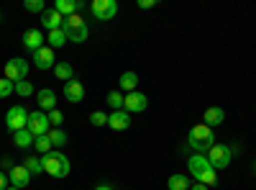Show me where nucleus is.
Wrapping results in <instances>:
<instances>
[{
  "label": "nucleus",
  "instance_id": "nucleus-14",
  "mask_svg": "<svg viewBox=\"0 0 256 190\" xmlns=\"http://www.w3.org/2000/svg\"><path fill=\"white\" fill-rule=\"evenodd\" d=\"M64 98H67L70 103H82L84 100V85H82L80 80L64 82Z\"/></svg>",
  "mask_w": 256,
  "mask_h": 190
},
{
  "label": "nucleus",
  "instance_id": "nucleus-11",
  "mask_svg": "<svg viewBox=\"0 0 256 190\" xmlns=\"http://www.w3.org/2000/svg\"><path fill=\"white\" fill-rule=\"evenodd\" d=\"M8 180H10V185H13V187H18V190H24V187H26V185L31 182V172L26 170L24 164H13V170H10Z\"/></svg>",
  "mask_w": 256,
  "mask_h": 190
},
{
  "label": "nucleus",
  "instance_id": "nucleus-17",
  "mask_svg": "<svg viewBox=\"0 0 256 190\" xmlns=\"http://www.w3.org/2000/svg\"><path fill=\"white\" fill-rule=\"evenodd\" d=\"M36 100H38V108H41V111H46V113L56 108V93H54L52 88L38 90V93H36Z\"/></svg>",
  "mask_w": 256,
  "mask_h": 190
},
{
  "label": "nucleus",
  "instance_id": "nucleus-21",
  "mask_svg": "<svg viewBox=\"0 0 256 190\" xmlns=\"http://www.w3.org/2000/svg\"><path fill=\"white\" fill-rule=\"evenodd\" d=\"M34 134L28 131V129H20V131H16L13 134V144L18 146V149H28V146H34Z\"/></svg>",
  "mask_w": 256,
  "mask_h": 190
},
{
  "label": "nucleus",
  "instance_id": "nucleus-18",
  "mask_svg": "<svg viewBox=\"0 0 256 190\" xmlns=\"http://www.w3.org/2000/svg\"><path fill=\"white\" fill-rule=\"evenodd\" d=\"M223 118H226V111L220 108V105H212V108H208L205 113H202V121H205V126H218V123H223Z\"/></svg>",
  "mask_w": 256,
  "mask_h": 190
},
{
  "label": "nucleus",
  "instance_id": "nucleus-5",
  "mask_svg": "<svg viewBox=\"0 0 256 190\" xmlns=\"http://www.w3.org/2000/svg\"><path fill=\"white\" fill-rule=\"evenodd\" d=\"M28 77V62L24 57H13L10 62H6V80L10 82H20Z\"/></svg>",
  "mask_w": 256,
  "mask_h": 190
},
{
  "label": "nucleus",
  "instance_id": "nucleus-33",
  "mask_svg": "<svg viewBox=\"0 0 256 190\" xmlns=\"http://www.w3.org/2000/svg\"><path fill=\"white\" fill-rule=\"evenodd\" d=\"M90 123H92V126H108V113L95 111V113L90 116Z\"/></svg>",
  "mask_w": 256,
  "mask_h": 190
},
{
  "label": "nucleus",
  "instance_id": "nucleus-7",
  "mask_svg": "<svg viewBox=\"0 0 256 190\" xmlns=\"http://www.w3.org/2000/svg\"><path fill=\"white\" fill-rule=\"evenodd\" d=\"M26 123H28V113H26V108H24V105H13V108L8 111V116H6L8 131L16 134V131H20V129H26Z\"/></svg>",
  "mask_w": 256,
  "mask_h": 190
},
{
  "label": "nucleus",
  "instance_id": "nucleus-26",
  "mask_svg": "<svg viewBox=\"0 0 256 190\" xmlns=\"http://www.w3.org/2000/svg\"><path fill=\"white\" fill-rule=\"evenodd\" d=\"M49 141H52V146H64L67 144V134H64L62 129H49Z\"/></svg>",
  "mask_w": 256,
  "mask_h": 190
},
{
  "label": "nucleus",
  "instance_id": "nucleus-28",
  "mask_svg": "<svg viewBox=\"0 0 256 190\" xmlns=\"http://www.w3.org/2000/svg\"><path fill=\"white\" fill-rule=\"evenodd\" d=\"M24 167H26V170H28L31 175H38V172H44V167H41V159H38V157H26Z\"/></svg>",
  "mask_w": 256,
  "mask_h": 190
},
{
  "label": "nucleus",
  "instance_id": "nucleus-29",
  "mask_svg": "<svg viewBox=\"0 0 256 190\" xmlns=\"http://www.w3.org/2000/svg\"><path fill=\"white\" fill-rule=\"evenodd\" d=\"M24 8L28 13H44L46 11V3H44V0H24Z\"/></svg>",
  "mask_w": 256,
  "mask_h": 190
},
{
  "label": "nucleus",
  "instance_id": "nucleus-12",
  "mask_svg": "<svg viewBox=\"0 0 256 190\" xmlns=\"http://www.w3.org/2000/svg\"><path fill=\"white\" fill-rule=\"evenodd\" d=\"M62 24H64V16L56 8H46L44 13H41V26H44L46 31H56V29H62Z\"/></svg>",
  "mask_w": 256,
  "mask_h": 190
},
{
  "label": "nucleus",
  "instance_id": "nucleus-8",
  "mask_svg": "<svg viewBox=\"0 0 256 190\" xmlns=\"http://www.w3.org/2000/svg\"><path fill=\"white\" fill-rule=\"evenodd\" d=\"M26 129L34 134V136H44L49 134L52 129V123H49V116L44 111H36V113H28V123H26Z\"/></svg>",
  "mask_w": 256,
  "mask_h": 190
},
{
  "label": "nucleus",
  "instance_id": "nucleus-3",
  "mask_svg": "<svg viewBox=\"0 0 256 190\" xmlns=\"http://www.w3.org/2000/svg\"><path fill=\"white\" fill-rule=\"evenodd\" d=\"M62 31L67 34V41H74V44H82V41H88V24L74 13L70 18H64V24H62Z\"/></svg>",
  "mask_w": 256,
  "mask_h": 190
},
{
  "label": "nucleus",
  "instance_id": "nucleus-39",
  "mask_svg": "<svg viewBox=\"0 0 256 190\" xmlns=\"http://www.w3.org/2000/svg\"><path fill=\"white\" fill-rule=\"evenodd\" d=\"M6 190H18V187H13V185H8V187H6Z\"/></svg>",
  "mask_w": 256,
  "mask_h": 190
},
{
  "label": "nucleus",
  "instance_id": "nucleus-22",
  "mask_svg": "<svg viewBox=\"0 0 256 190\" xmlns=\"http://www.w3.org/2000/svg\"><path fill=\"white\" fill-rule=\"evenodd\" d=\"M54 75H56L59 80H64V82L74 80V70H72L70 62H56V65H54Z\"/></svg>",
  "mask_w": 256,
  "mask_h": 190
},
{
  "label": "nucleus",
  "instance_id": "nucleus-20",
  "mask_svg": "<svg viewBox=\"0 0 256 190\" xmlns=\"http://www.w3.org/2000/svg\"><path fill=\"white\" fill-rule=\"evenodd\" d=\"M54 8H56L64 18H70V16H74V13L82 8V3H77V0H56Z\"/></svg>",
  "mask_w": 256,
  "mask_h": 190
},
{
  "label": "nucleus",
  "instance_id": "nucleus-9",
  "mask_svg": "<svg viewBox=\"0 0 256 190\" xmlns=\"http://www.w3.org/2000/svg\"><path fill=\"white\" fill-rule=\"evenodd\" d=\"M90 8H92V16L98 21H110L118 13V3H116V0H92Z\"/></svg>",
  "mask_w": 256,
  "mask_h": 190
},
{
  "label": "nucleus",
  "instance_id": "nucleus-1",
  "mask_svg": "<svg viewBox=\"0 0 256 190\" xmlns=\"http://www.w3.org/2000/svg\"><path fill=\"white\" fill-rule=\"evenodd\" d=\"M41 167H44V172L46 175H52V177H67L70 175V170H72V164H70V159L64 157L62 152H49V154H44L41 157Z\"/></svg>",
  "mask_w": 256,
  "mask_h": 190
},
{
  "label": "nucleus",
  "instance_id": "nucleus-27",
  "mask_svg": "<svg viewBox=\"0 0 256 190\" xmlns=\"http://www.w3.org/2000/svg\"><path fill=\"white\" fill-rule=\"evenodd\" d=\"M108 105L113 111H123V93L120 90H110L108 93Z\"/></svg>",
  "mask_w": 256,
  "mask_h": 190
},
{
  "label": "nucleus",
  "instance_id": "nucleus-36",
  "mask_svg": "<svg viewBox=\"0 0 256 190\" xmlns=\"http://www.w3.org/2000/svg\"><path fill=\"white\" fill-rule=\"evenodd\" d=\"M0 164H6V170H13V159L10 157H3V159H0Z\"/></svg>",
  "mask_w": 256,
  "mask_h": 190
},
{
  "label": "nucleus",
  "instance_id": "nucleus-16",
  "mask_svg": "<svg viewBox=\"0 0 256 190\" xmlns=\"http://www.w3.org/2000/svg\"><path fill=\"white\" fill-rule=\"evenodd\" d=\"M108 126L113 131H126L128 126H131V113H126V111H113L108 116Z\"/></svg>",
  "mask_w": 256,
  "mask_h": 190
},
{
  "label": "nucleus",
  "instance_id": "nucleus-2",
  "mask_svg": "<svg viewBox=\"0 0 256 190\" xmlns=\"http://www.w3.org/2000/svg\"><path fill=\"white\" fill-rule=\"evenodd\" d=\"M187 141H190V146L195 149L198 154L200 152H208L212 144H216V134H212V129L210 126H205V123H198V126H192L190 129V136H187Z\"/></svg>",
  "mask_w": 256,
  "mask_h": 190
},
{
  "label": "nucleus",
  "instance_id": "nucleus-25",
  "mask_svg": "<svg viewBox=\"0 0 256 190\" xmlns=\"http://www.w3.org/2000/svg\"><path fill=\"white\" fill-rule=\"evenodd\" d=\"M34 149H36L41 157L49 154V152H52V141H49V136H46V134H44V136H36V139H34Z\"/></svg>",
  "mask_w": 256,
  "mask_h": 190
},
{
  "label": "nucleus",
  "instance_id": "nucleus-32",
  "mask_svg": "<svg viewBox=\"0 0 256 190\" xmlns=\"http://www.w3.org/2000/svg\"><path fill=\"white\" fill-rule=\"evenodd\" d=\"M46 116H49V123H52V129H59V126H62V121H64V113H62L59 108L49 111Z\"/></svg>",
  "mask_w": 256,
  "mask_h": 190
},
{
  "label": "nucleus",
  "instance_id": "nucleus-23",
  "mask_svg": "<svg viewBox=\"0 0 256 190\" xmlns=\"http://www.w3.org/2000/svg\"><path fill=\"white\" fill-rule=\"evenodd\" d=\"M166 187L169 190H190V177L187 175H169Z\"/></svg>",
  "mask_w": 256,
  "mask_h": 190
},
{
  "label": "nucleus",
  "instance_id": "nucleus-10",
  "mask_svg": "<svg viewBox=\"0 0 256 190\" xmlns=\"http://www.w3.org/2000/svg\"><path fill=\"white\" fill-rule=\"evenodd\" d=\"M24 47L31 49V52H38L41 47H46V36H44V31H41V29H28V31L24 34Z\"/></svg>",
  "mask_w": 256,
  "mask_h": 190
},
{
  "label": "nucleus",
  "instance_id": "nucleus-38",
  "mask_svg": "<svg viewBox=\"0 0 256 190\" xmlns=\"http://www.w3.org/2000/svg\"><path fill=\"white\" fill-rule=\"evenodd\" d=\"M95 190H113V185H108V182H100Z\"/></svg>",
  "mask_w": 256,
  "mask_h": 190
},
{
  "label": "nucleus",
  "instance_id": "nucleus-30",
  "mask_svg": "<svg viewBox=\"0 0 256 190\" xmlns=\"http://www.w3.org/2000/svg\"><path fill=\"white\" fill-rule=\"evenodd\" d=\"M13 93H16V82L0 77V98H10Z\"/></svg>",
  "mask_w": 256,
  "mask_h": 190
},
{
  "label": "nucleus",
  "instance_id": "nucleus-13",
  "mask_svg": "<svg viewBox=\"0 0 256 190\" xmlns=\"http://www.w3.org/2000/svg\"><path fill=\"white\" fill-rule=\"evenodd\" d=\"M34 65L38 67V70H49V67H54L56 62H54V49L52 47H41L38 52H34Z\"/></svg>",
  "mask_w": 256,
  "mask_h": 190
},
{
  "label": "nucleus",
  "instance_id": "nucleus-19",
  "mask_svg": "<svg viewBox=\"0 0 256 190\" xmlns=\"http://www.w3.org/2000/svg\"><path fill=\"white\" fill-rule=\"evenodd\" d=\"M136 85H138V75H136V72H123L120 80H118V88H120V93H126V95L134 93Z\"/></svg>",
  "mask_w": 256,
  "mask_h": 190
},
{
  "label": "nucleus",
  "instance_id": "nucleus-40",
  "mask_svg": "<svg viewBox=\"0 0 256 190\" xmlns=\"http://www.w3.org/2000/svg\"><path fill=\"white\" fill-rule=\"evenodd\" d=\"M0 21H3V13H0Z\"/></svg>",
  "mask_w": 256,
  "mask_h": 190
},
{
  "label": "nucleus",
  "instance_id": "nucleus-24",
  "mask_svg": "<svg viewBox=\"0 0 256 190\" xmlns=\"http://www.w3.org/2000/svg\"><path fill=\"white\" fill-rule=\"evenodd\" d=\"M46 41H49V47H52V49H56V47H64V44H67V34H64L62 29H56V31H49Z\"/></svg>",
  "mask_w": 256,
  "mask_h": 190
},
{
  "label": "nucleus",
  "instance_id": "nucleus-6",
  "mask_svg": "<svg viewBox=\"0 0 256 190\" xmlns=\"http://www.w3.org/2000/svg\"><path fill=\"white\" fill-rule=\"evenodd\" d=\"M146 108H148V95L146 93L134 90V93L123 95V111L126 113H144Z\"/></svg>",
  "mask_w": 256,
  "mask_h": 190
},
{
  "label": "nucleus",
  "instance_id": "nucleus-4",
  "mask_svg": "<svg viewBox=\"0 0 256 190\" xmlns=\"http://www.w3.org/2000/svg\"><path fill=\"white\" fill-rule=\"evenodd\" d=\"M208 162H210L212 170H226L230 164V149L226 144H212L208 149Z\"/></svg>",
  "mask_w": 256,
  "mask_h": 190
},
{
  "label": "nucleus",
  "instance_id": "nucleus-35",
  "mask_svg": "<svg viewBox=\"0 0 256 190\" xmlns=\"http://www.w3.org/2000/svg\"><path fill=\"white\" fill-rule=\"evenodd\" d=\"M8 185H10V180L6 177V172H3V170H0V190H6Z\"/></svg>",
  "mask_w": 256,
  "mask_h": 190
},
{
  "label": "nucleus",
  "instance_id": "nucleus-15",
  "mask_svg": "<svg viewBox=\"0 0 256 190\" xmlns=\"http://www.w3.org/2000/svg\"><path fill=\"white\" fill-rule=\"evenodd\" d=\"M187 164H190V175L195 177V180H200V177L210 170V162H208V157H202V154H192Z\"/></svg>",
  "mask_w": 256,
  "mask_h": 190
},
{
  "label": "nucleus",
  "instance_id": "nucleus-31",
  "mask_svg": "<svg viewBox=\"0 0 256 190\" xmlns=\"http://www.w3.org/2000/svg\"><path fill=\"white\" fill-rule=\"evenodd\" d=\"M16 93L20 98H28V95H34V85H31L28 80H20V82H16Z\"/></svg>",
  "mask_w": 256,
  "mask_h": 190
},
{
  "label": "nucleus",
  "instance_id": "nucleus-34",
  "mask_svg": "<svg viewBox=\"0 0 256 190\" xmlns=\"http://www.w3.org/2000/svg\"><path fill=\"white\" fill-rule=\"evenodd\" d=\"M156 6V0H138V8L146 11V8H154Z\"/></svg>",
  "mask_w": 256,
  "mask_h": 190
},
{
  "label": "nucleus",
  "instance_id": "nucleus-37",
  "mask_svg": "<svg viewBox=\"0 0 256 190\" xmlns=\"http://www.w3.org/2000/svg\"><path fill=\"white\" fill-rule=\"evenodd\" d=\"M190 190H208V185H202V182H195V185H190Z\"/></svg>",
  "mask_w": 256,
  "mask_h": 190
}]
</instances>
